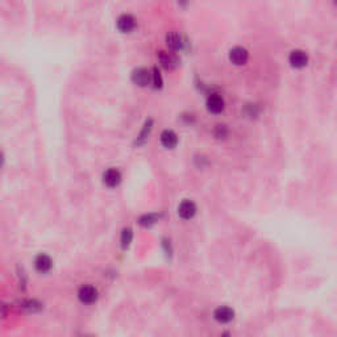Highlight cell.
<instances>
[{
    "label": "cell",
    "instance_id": "1",
    "mask_svg": "<svg viewBox=\"0 0 337 337\" xmlns=\"http://www.w3.org/2000/svg\"><path fill=\"white\" fill-rule=\"evenodd\" d=\"M157 57H158L161 66L167 71H173L179 66V57L173 50H160Z\"/></svg>",
    "mask_w": 337,
    "mask_h": 337
},
{
    "label": "cell",
    "instance_id": "2",
    "mask_svg": "<svg viewBox=\"0 0 337 337\" xmlns=\"http://www.w3.org/2000/svg\"><path fill=\"white\" fill-rule=\"evenodd\" d=\"M230 61L236 66H244L249 61V52L243 46H235L230 50Z\"/></svg>",
    "mask_w": 337,
    "mask_h": 337
},
{
    "label": "cell",
    "instance_id": "3",
    "mask_svg": "<svg viewBox=\"0 0 337 337\" xmlns=\"http://www.w3.org/2000/svg\"><path fill=\"white\" fill-rule=\"evenodd\" d=\"M116 27H118L119 32H122V33H131L137 27V21L132 15L123 14L116 20Z\"/></svg>",
    "mask_w": 337,
    "mask_h": 337
},
{
    "label": "cell",
    "instance_id": "4",
    "mask_svg": "<svg viewBox=\"0 0 337 337\" xmlns=\"http://www.w3.org/2000/svg\"><path fill=\"white\" fill-rule=\"evenodd\" d=\"M289 62L291 65V67H294V69H303L308 63V56H307V53L304 50L295 49V50H292L290 53Z\"/></svg>",
    "mask_w": 337,
    "mask_h": 337
},
{
    "label": "cell",
    "instance_id": "5",
    "mask_svg": "<svg viewBox=\"0 0 337 337\" xmlns=\"http://www.w3.org/2000/svg\"><path fill=\"white\" fill-rule=\"evenodd\" d=\"M78 298L84 304H92L97 300V290L94 286L84 285L78 291Z\"/></svg>",
    "mask_w": 337,
    "mask_h": 337
},
{
    "label": "cell",
    "instance_id": "6",
    "mask_svg": "<svg viewBox=\"0 0 337 337\" xmlns=\"http://www.w3.org/2000/svg\"><path fill=\"white\" fill-rule=\"evenodd\" d=\"M132 82L139 87H146L150 83V71L144 67H137L132 71Z\"/></svg>",
    "mask_w": 337,
    "mask_h": 337
},
{
    "label": "cell",
    "instance_id": "7",
    "mask_svg": "<svg viewBox=\"0 0 337 337\" xmlns=\"http://www.w3.org/2000/svg\"><path fill=\"white\" fill-rule=\"evenodd\" d=\"M205 105H207V109L211 114H221L224 111V107H226V101L220 95L211 94L207 99V104Z\"/></svg>",
    "mask_w": 337,
    "mask_h": 337
},
{
    "label": "cell",
    "instance_id": "8",
    "mask_svg": "<svg viewBox=\"0 0 337 337\" xmlns=\"http://www.w3.org/2000/svg\"><path fill=\"white\" fill-rule=\"evenodd\" d=\"M196 213V204L192 200H183L178 207V215L183 220L192 219Z\"/></svg>",
    "mask_w": 337,
    "mask_h": 337
},
{
    "label": "cell",
    "instance_id": "9",
    "mask_svg": "<svg viewBox=\"0 0 337 337\" xmlns=\"http://www.w3.org/2000/svg\"><path fill=\"white\" fill-rule=\"evenodd\" d=\"M166 45L173 52H179L184 46V41L178 32H169L166 35Z\"/></svg>",
    "mask_w": 337,
    "mask_h": 337
},
{
    "label": "cell",
    "instance_id": "10",
    "mask_svg": "<svg viewBox=\"0 0 337 337\" xmlns=\"http://www.w3.org/2000/svg\"><path fill=\"white\" fill-rule=\"evenodd\" d=\"M213 317H215L216 321H219L221 324H227L233 320V317H235V311L232 308H230V307H219V308L215 309Z\"/></svg>",
    "mask_w": 337,
    "mask_h": 337
},
{
    "label": "cell",
    "instance_id": "11",
    "mask_svg": "<svg viewBox=\"0 0 337 337\" xmlns=\"http://www.w3.org/2000/svg\"><path fill=\"white\" fill-rule=\"evenodd\" d=\"M161 144L166 148V149H174L178 145V136L177 133L171 131V129H165L164 132L161 133Z\"/></svg>",
    "mask_w": 337,
    "mask_h": 337
},
{
    "label": "cell",
    "instance_id": "12",
    "mask_svg": "<svg viewBox=\"0 0 337 337\" xmlns=\"http://www.w3.org/2000/svg\"><path fill=\"white\" fill-rule=\"evenodd\" d=\"M103 181L108 187H116L122 182V173L118 169H108L103 174Z\"/></svg>",
    "mask_w": 337,
    "mask_h": 337
},
{
    "label": "cell",
    "instance_id": "13",
    "mask_svg": "<svg viewBox=\"0 0 337 337\" xmlns=\"http://www.w3.org/2000/svg\"><path fill=\"white\" fill-rule=\"evenodd\" d=\"M53 266V262L50 260L49 256L46 254H40L39 257L36 258L35 261V268L36 270L40 271V273H48Z\"/></svg>",
    "mask_w": 337,
    "mask_h": 337
},
{
    "label": "cell",
    "instance_id": "14",
    "mask_svg": "<svg viewBox=\"0 0 337 337\" xmlns=\"http://www.w3.org/2000/svg\"><path fill=\"white\" fill-rule=\"evenodd\" d=\"M152 129H153V120L149 119V120H146V123L143 127V131H141L140 136L137 137V144H139V145L144 144L146 140L149 139V135L152 133Z\"/></svg>",
    "mask_w": 337,
    "mask_h": 337
},
{
    "label": "cell",
    "instance_id": "15",
    "mask_svg": "<svg viewBox=\"0 0 337 337\" xmlns=\"http://www.w3.org/2000/svg\"><path fill=\"white\" fill-rule=\"evenodd\" d=\"M150 83H152L153 88H156V90L162 88L164 79H162V75H161L160 70L157 69V67H153L152 71H150Z\"/></svg>",
    "mask_w": 337,
    "mask_h": 337
},
{
    "label": "cell",
    "instance_id": "16",
    "mask_svg": "<svg viewBox=\"0 0 337 337\" xmlns=\"http://www.w3.org/2000/svg\"><path fill=\"white\" fill-rule=\"evenodd\" d=\"M132 239H133L132 230H131V228H126L122 233V247L124 248V249L128 248L129 244L132 243Z\"/></svg>",
    "mask_w": 337,
    "mask_h": 337
},
{
    "label": "cell",
    "instance_id": "17",
    "mask_svg": "<svg viewBox=\"0 0 337 337\" xmlns=\"http://www.w3.org/2000/svg\"><path fill=\"white\" fill-rule=\"evenodd\" d=\"M228 133H230V131H228L227 126H224V124H217V126L215 127V131H213L215 137L219 140L226 139L227 136H228Z\"/></svg>",
    "mask_w": 337,
    "mask_h": 337
},
{
    "label": "cell",
    "instance_id": "18",
    "mask_svg": "<svg viewBox=\"0 0 337 337\" xmlns=\"http://www.w3.org/2000/svg\"><path fill=\"white\" fill-rule=\"evenodd\" d=\"M157 221V216L156 215H145L140 219V224L144 227H150L153 226L154 222Z\"/></svg>",
    "mask_w": 337,
    "mask_h": 337
},
{
    "label": "cell",
    "instance_id": "19",
    "mask_svg": "<svg viewBox=\"0 0 337 337\" xmlns=\"http://www.w3.org/2000/svg\"><path fill=\"white\" fill-rule=\"evenodd\" d=\"M177 3L181 8H187L188 3H190V0H177Z\"/></svg>",
    "mask_w": 337,
    "mask_h": 337
},
{
    "label": "cell",
    "instance_id": "20",
    "mask_svg": "<svg viewBox=\"0 0 337 337\" xmlns=\"http://www.w3.org/2000/svg\"><path fill=\"white\" fill-rule=\"evenodd\" d=\"M3 162H4V156H3V153L0 152V166L3 165Z\"/></svg>",
    "mask_w": 337,
    "mask_h": 337
}]
</instances>
